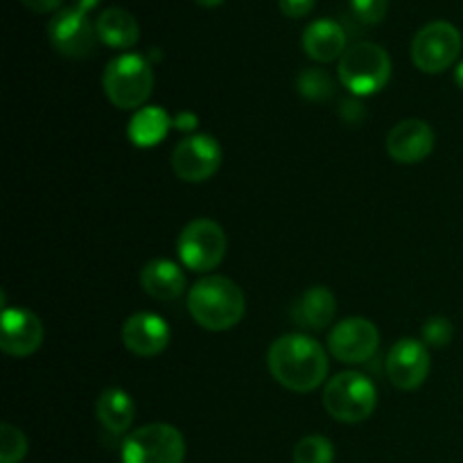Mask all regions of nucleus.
Instances as JSON below:
<instances>
[{"label": "nucleus", "mask_w": 463, "mask_h": 463, "mask_svg": "<svg viewBox=\"0 0 463 463\" xmlns=\"http://www.w3.org/2000/svg\"><path fill=\"white\" fill-rule=\"evenodd\" d=\"M172 125L176 127V129H184V131H193L194 129V125H197V116H194V113H181L179 118H176L175 122H172Z\"/></svg>", "instance_id": "obj_30"}, {"label": "nucleus", "mask_w": 463, "mask_h": 463, "mask_svg": "<svg viewBox=\"0 0 463 463\" xmlns=\"http://www.w3.org/2000/svg\"><path fill=\"white\" fill-rule=\"evenodd\" d=\"M430 366V351L423 342L416 339H401L396 346L389 351L387 357V375L393 387L402 392H414L428 380Z\"/></svg>", "instance_id": "obj_12"}, {"label": "nucleus", "mask_w": 463, "mask_h": 463, "mask_svg": "<svg viewBox=\"0 0 463 463\" xmlns=\"http://www.w3.org/2000/svg\"><path fill=\"white\" fill-rule=\"evenodd\" d=\"M95 414L98 420L102 423V428L111 434H125L131 428V420H134L136 407L134 401L127 392L122 389H104L98 398V405H95Z\"/></svg>", "instance_id": "obj_20"}, {"label": "nucleus", "mask_w": 463, "mask_h": 463, "mask_svg": "<svg viewBox=\"0 0 463 463\" xmlns=\"http://www.w3.org/2000/svg\"><path fill=\"white\" fill-rule=\"evenodd\" d=\"M172 122L175 120L167 116L165 109L145 107L131 118L127 136H129V140L136 147H156V145L167 136Z\"/></svg>", "instance_id": "obj_21"}, {"label": "nucleus", "mask_w": 463, "mask_h": 463, "mask_svg": "<svg viewBox=\"0 0 463 463\" xmlns=\"http://www.w3.org/2000/svg\"><path fill=\"white\" fill-rule=\"evenodd\" d=\"M335 448L333 443L319 434L303 437L294 446V463H333Z\"/></svg>", "instance_id": "obj_23"}, {"label": "nucleus", "mask_w": 463, "mask_h": 463, "mask_svg": "<svg viewBox=\"0 0 463 463\" xmlns=\"http://www.w3.org/2000/svg\"><path fill=\"white\" fill-rule=\"evenodd\" d=\"M337 72L342 84L355 98H369L392 80V57L383 45L360 41L344 52Z\"/></svg>", "instance_id": "obj_3"}, {"label": "nucleus", "mask_w": 463, "mask_h": 463, "mask_svg": "<svg viewBox=\"0 0 463 463\" xmlns=\"http://www.w3.org/2000/svg\"><path fill=\"white\" fill-rule=\"evenodd\" d=\"M98 39L116 50L134 48L140 39L138 21L122 7H107L95 21Z\"/></svg>", "instance_id": "obj_19"}, {"label": "nucleus", "mask_w": 463, "mask_h": 463, "mask_svg": "<svg viewBox=\"0 0 463 463\" xmlns=\"http://www.w3.org/2000/svg\"><path fill=\"white\" fill-rule=\"evenodd\" d=\"M317 0H279V7L285 16L303 18L315 9Z\"/></svg>", "instance_id": "obj_27"}, {"label": "nucleus", "mask_w": 463, "mask_h": 463, "mask_svg": "<svg viewBox=\"0 0 463 463\" xmlns=\"http://www.w3.org/2000/svg\"><path fill=\"white\" fill-rule=\"evenodd\" d=\"M351 7L364 25H378L387 16L389 0H351Z\"/></svg>", "instance_id": "obj_26"}, {"label": "nucleus", "mask_w": 463, "mask_h": 463, "mask_svg": "<svg viewBox=\"0 0 463 463\" xmlns=\"http://www.w3.org/2000/svg\"><path fill=\"white\" fill-rule=\"evenodd\" d=\"M43 326L25 307H5L0 319V348L12 357H27L39 351Z\"/></svg>", "instance_id": "obj_13"}, {"label": "nucleus", "mask_w": 463, "mask_h": 463, "mask_svg": "<svg viewBox=\"0 0 463 463\" xmlns=\"http://www.w3.org/2000/svg\"><path fill=\"white\" fill-rule=\"evenodd\" d=\"M75 3H80L81 7H86V9H89V12H93V9L98 7V5L102 3V0H75Z\"/></svg>", "instance_id": "obj_31"}, {"label": "nucleus", "mask_w": 463, "mask_h": 463, "mask_svg": "<svg viewBox=\"0 0 463 463\" xmlns=\"http://www.w3.org/2000/svg\"><path fill=\"white\" fill-rule=\"evenodd\" d=\"M102 86L113 107L122 109V111L138 109L152 95V66L140 54H120V57L111 59L109 66L104 68Z\"/></svg>", "instance_id": "obj_4"}, {"label": "nucleus", "mask_w": 463, "mask_h": 463, "mask_svg": "<svg viewBox=\"0 0 463 463\" xmlns=\"http://www.w3.org/2000/svg\"><path fill=\"white\" fill-rule=\"evenodd\" d=\"M452 335H455V328H452L450 319H446V317H430L423 324V342L428 346H448L452 342Z\"/></svg>", "instance_id": "obj_25"}, {"label": "nucleus", "mask_w": 463, "mask_h": 463, "mask_svg": "<svg viewBox=\"0 0 463 463\" xmlns=\"http://www.w3.org/2000/svg\"><path fill=\"white\" fill-rule=\"evenodd\" d=\"M335 312H337L335 294L328 288H321V285L306 289L292 306L294 321L307 330H326L333 324Z\"/></svg>", "instance_id": "obj_17"}, {"label": "nucleus", "mask_w": 463, "mask_h": 463, "mask_svg": "<svg viewBox=\"0 0 463 463\" xmlns=\"http://www.w3.org/2000/svg\"><path fill=\"white\" fill-rule=\"evenodd\" d=\"M271 378L297 393L315 392L326 383L328 357L324 346L307 335H283L267 353Z\"/></svg>", "instance_id": "obj_1"}, {"label": "nucleus", "mask_w": 463, "mask_h": 463, "mask_svg": "<svg viewBox=\"0 0 463 463\" xmlns=\"http://www.w3.org/2000/svg\"><path fill=\"white\" fill-rule=\"evenodd\" d=\"M378 405L373 383L355 371H346L328 380L324 389V407L339 423H362Z\"/></svg>", "instance_id": "obj_5"}, {"label": "nucleus", "mask_w": 463, "mask_h": 463, "mask_svg": "<svg viewBox=\"0 0 463 463\" xmlns=\"http://www.w3.org/2000/svg\"><path fill=\"white\" fill-rule=\"evenodd\" d=\"M179 256L188 269L211 271L224 260L226 233L217 222L193 220L179 235Z\"/></svg>", "instance_id": "obj_9"}, {"label": "nucleus", "mask_w": 463, "mask_h": 463, "mask_svg": "<svg viewBox=\"0 0 463 463\" xmlns=\"http://www.w3.org/2000/svg\"><path fill=\"white\" fill-rule=\"evenodd\" d=\"M27 455L25 434L12 423L0 425V463H21Z\"/></svg>", "instance_id": "obj_24"}, {"label": "nucleus", "mask_w": 463, "mask_h": 463, "mask_svg": "<svg viewBox=\"0 0 463 463\" xmlns=\"http://www.w3.org/2000/svg\"><path fill=\"white\" fill-rule=\"evenodd\" d=\"M222 165V147L213 136L194 134L181 140L172 152V170L181 181L202 184Z\"/></svg>", "instance_id": "obj_10"}, {"label": "nucleus", "mask_w": 463, "mask_h": 463, "mask_svg": "<svg viewBox=\"0 0 463 463\" xmlns=\"http://www.w3.org/2000/svg\"><path fill=\"white\" fill-rule=\"evenodd\" d=\"M297 89L298 93L306 99H310V102H324V99L333 98L335 81L333 77L326 71H321V68H306V71L298 75Z\"/></svg>", "instance_id": "obj_22"}, {"label": "nucleus", "mask_w": 463, "mask_h": 463, "mask_svg": "<svg viewBox=\"0 0 463 463\" xmlns=\"http://www.w3.org/2000/svg\"><path fill=\"white\" fill-rule=\"evenodd\" d=\"M140 288L156 301H175L184 294L185 289V276L181 267L172 260H158L147 262L140 271Z\"/></svg>", "instance_id": "obj_18"}, {"label": "nucleus", "mask_w": 463, "mask_h": 463, "mask_svg": "<svg viewBox=\"0 0 463 463\" xmlns=\"http://www.w3.org/2000/svg\"><path fill=\"white\" fill-rule=\"evenodd\" d=\"M194 3L202 5V7L211 9V7H217V5H222V3H224V0H194Z\"/></svg>", "instance_id": "obj_32"}, {"label": "nucleus", "mask_w": 463, "mask_h": 463, "mask_svg": "<svg viewBox=\"0 0 463 463\" xmlns=\"http://www.w3.org/2000/svg\"><path fill=\"white\" fill-rule=\"evenodd\" d=\"M120 457L122 463H184L185 441L172 425L152 423L125 439Z\"/></svg>", "instance_id": "obj_6"}, {"label": "nucleus", "mask_w": 463, "mask_h": 463, "mask_svg": "<svg viewBox=\"0 0 463 463\" xmlns=\"http://www.w3.org/2000/svg\"><path fill=\"white\" fill-rule=\"evenodd\" d=\"M434 136L432 127L425 120H402L389 131L387 136V152L389 156L402 165H414V163L425 161L434 149Z\"/></svg>", "instance_id": "obj_14"}, {"label": "nucleus", "mask_w": 463, "mask_h": 463, "mask_svg": "<svg viewBox=\"0 0 463 463\" xmlns=\"http://www.w3.org/2000/svg\"><path fill=\"white\" fill-rule=\"evenodd\" d=\"M455 81H457V86H459V89L463 90V61L459 63V66H457V71H455Z\"/></svg>", "instance_id": "obj_33"}, {"label": "nucleus", "mask_w": 463, "mask_h": 463, "mask_svg": "<svg viewBox=\"0 0 463 463\" xmlns=\"http://www.w3.org/2000/svg\"><path fill=\"white\" fill-rule=\"evenodd\" d=\"M30 12L36 14H50V12H59L63 0H21Z\"/></svg>", "instance_id": "obj_28"}, {"label": "nucleus", "mask_w": 463, "mask_h": 463, "mask_svg": "<svg viewBox=\"0 0 463 463\" xmlns=\"http://www.w3.org/2000/svg\"><path fill=\"white\" fill-rule=\"evenodd\" d=\"M122 344L138 357H156L170 344V328L154 312H136L122 326Z\"/></svg>", "instance_id": "obj_15"}, {"label": "nucleus", "mask_w": 463, "mask_h": 463, "mask_svg": "<svg viewBox=\"0 0 463 463\" xmlns=\"http://www.w3.org/2000/svg\"><path fill=\"white\" fill-rule=\"evenodd\" d=\"M380 346V333L373 321L351 317L344 319L330 330L328 348L333 357L346 364H360L371 360Z\"/></svg>", "instance_id": "obj_11"}, {"label": "nucleus", "mask_w": 463, "mask_h": 463, "mask_svg": "<svg viewBox=\"0 0 463 463\" xmlns=\"http://www.w3.org/2000/svg\"><path fill=\"white\" fill-rule=\"evenodd\" d=\"M461 32L448 21H432L416 32L411 41V61L428 75L448 71L461 54Z\"/></svg>", "instance_id": "obj_7"}, {"label": "nucleus", "mask_w": 463, "mask_h": 463, "mask_svg": "<svg viewBox=\"0 0 463 463\" xmlns=\"http://www.w3.org/2000/svg\"><path fill=\"white\" fill-rule=\"evenodd\" d=\"M48 36L52 48L71 59L89 57L99 41L95 23H90L89 18V9L81 7L80 3L68 5L54 14L52 21L48 23Z\"/></svg>", "instance_id": "obj_8"}, {"label": "nucleus", "mask_w": 463, "mask_h": 463, "mask_svg": "<svg viewBox=\"0 0 463 463\" xmlns=\"http://www.w3.org/2000/svg\"><path fill=\"white\" fill-rule=\"evenodd\" d=\"M190 317L211 333H224L244 317V294L226 276H206L188 294Z\"/></svg>", "instance_id": "obj_2"}, {"label": "nucleus", "mask_w": 463, "mask_h": 463, "mask_svg": "<svg viewBox=\"0 0 463 463\" xmlns=\"http://www.w3.org/2000/svg\"><path fill=\"white\" fill-rule=\"evenodd\" d=\"M342 118L348 122H357L360 118H364V109L357 99H348V102L342 104Z\"/></svg>", "instance_id": "obj_29"}, {"label": "nucleus", "mask_w": 463, "mask_h": 463, "mask_svg": "<svg viewBox=\"0 0 463 463\" xmlns=\"http://www.w3.org/2000/svg\"><path fill=\"white\" fill-rule=\"evenodd\" d=\"M303 50L310 59L319 63L342 59L346 52V32L333 18H319L310 23L303 32Z\"/></svg>", "instance_id": "obj_16"}]
</instances>
